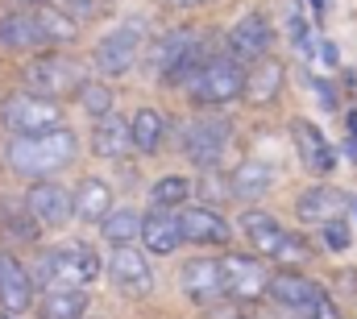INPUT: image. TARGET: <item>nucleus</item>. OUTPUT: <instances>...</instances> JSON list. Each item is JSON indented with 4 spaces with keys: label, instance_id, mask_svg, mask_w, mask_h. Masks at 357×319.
<instances>
[{
    "label": "nucleus",
    "instance_id": "nucleus-4",
    "mask_svg": "<svg viewBox=\"0 0 357 319\" xmlns=\"http://www.w3.org/2000/svg\"><path fill=\"white\" fill-rule=\"evenodd\" d=\"M100 274H104L100 257L79 240L54 244V249H38V257H33V282L42 290H50V286H91Z\"/></svg>",
    "mask_w": 357,
    "mask_h": 319
},
{
    "label": "nucleus",
    "instance_id": "nucleus-5",
    "mask_svg": "<svg viewBox=\"0 0 357 319\" xmlns=\"http://www.w3.org/2000/svg\"><path fill=\"white\" fill-rule=\"evenodd\" d=\"M229 146H233V120L225 112H199L178 125V150L199 170H220Z\"/></svg>",
    "mask_w": 357,
    "mask_h": 319
},
{
    "label": "nucleus",
    "instance_id": "nucleus-11",
    "mask_svg": "<svg viewBox=\"0 0 357 319\" xmlns=\"http://www.w3.org/2000/svg\"><path fill=\"white\" fill-rule=\"evenodd\" d=\"M178 286L191 303L199 307H216L229 295V274H225V257H191L178 265Z\"/></svg>",
    "mask_w": 357,
    "mask_h": 319
},
{
    "label": "nucleus",
    "instance_id": "nucleus-23",
    "mask_svg": "<svg viewBox=\"0 0 357 319\" xmlns=\"http://www.w3.org/2000/svg\"><path fill=\"white\" fill-rule=\"evenodd\" d=\"M274 178H278V170L262 158H245L233 174H229V187H233V199L237 203H258V199H266L270 187H274Z\"/></svg>",
    "mask_w": 357,
    "mask_h": 319
},
{
    "label": "nucleus",
    "instance_id": "nucleus-9",
    "mask_svg": "<svg viewBox=\"0 0 357 319\" xmlns=\"http://www.w3.org/2000/svg\"><path fill=\"white\" fill-rule=\"evenodd\" d=\"M241 233H245V240H250L254 253L274 257V261H295V257L307 253V244H299V237L287 233V228L278 224V216H270L262 208H245V212H241Z\"/></svg>",
    "mask_w": 357,
    "mask_h": 319
},
{
    "label": "nucleus",
    "instance_id": "nucleus-40",
    "mask_svg": "<svg viewBox=\"0 0 357 319\" xmlns=\"http://www.w3.org/2000/svg\"><path fill=\"white\" fill-rule=\"evenodd\" d=\"M349 216H357V195H349Z\"/></svg>",
    "mask_w": 357,
    "mask_h": 319
},
{
    "label": "nucleus",
    "instance_id": "nucleus-13",
    "mask_svg": "<svg viewBox=\"0 0 357 319\" xmlns=\"http://www.w3.org/2000/svg\"><path fill=\"white\" fill-rule=\"evenodd\" d=\"M225 274H229V295L237 303H258L270 295V274L262 253H225Z\"/></svg>",
    "mask_w": 357,
    "mask_h": 319
},
{
    "label": "nucleus",
    "instance_id": "nucleus-31",
    "mask_svg": "<svg viewBox=\"0 0 357 319\" xmlns=\"http://www.w3.org/2000/svg\"><path fill=\"white\" fill-rule=\"evenodd\" d=\"M75 100H79V108L88 112L91 120H100V116L116 112V91H112V79H84V87L75 91Z\"/></svg>",
    "mask_w": 357,
    "mask_h": 319
},
{
    "label": "nucleus",
    "instance_id": "nucleus-1",
    "mask_svg": "<svg viewBox=\"0 0 357 319\" xmlns=\"http://www.w3.org/2000/svg\"><path fill=\"white\" fill-rule=\"evenodd\" d=\"M75 158H79V137H75V129H67V125L46 129V133L8 137V141H4V166H8L17 178H25V182L54 178L59 170H67Z\"/></svg>",
    "mask_w": 357,
    "mask_h": 319
},
{
    "label": "nucleus",
    "instance_id": "nucleus-2",
    "mask_svg": "<svg viewBox=\"0 0 357 319\" xmlns=\"http://www.w3.org/2000/svg\"><path fill=\"white\" fill-rule=\"evenodd\" d=\"M245 75H250V67L237 63V59L220 46V50H212V54L204 59V67L195 71V79L183 87V95H187L195 108H225V104H233V100L245 95Z\"/></svg>",
    "mask_w": 357,
    "mask_h": 319
},
{
    "label": "nucleus",
    "instance_id": "nucleus-7",
    "mask_svg": "<svg viewBox=\"0 0 357 319\" xmlns=\"http://www.w3.org/2000/svg\"><path fill=\"white\" fill-rule=\"evenodd\" d=\"M270 299L299 319H345V307H341L316 278H307V274L278 270V274L270 278Z\"/></svg>",
    "mask_w": 357,
    "mask_h": 319
},
{
    "label": "nucleus",
    "instance_id": "nucleus-21",
    "mask_svg": "<svg viewBox=\"0 0 357 319\" xmlns=\"http://www.w3.org/2000/svg\"><path fill=\"white\" fill-rule=\"evenodd\" d=\"M0 50H4V54L46 50L33 8H0Z\"/></svg>",
    "mask_w": 357,
    "mask_h": 319
},
{
    "label": "nucleus",
    "instance_id": "nucleus-12",
    "mask_svg": "<svg viewBox=\"0 0 357 319\" xmlns=\"http://www.w3.org/2000/svg\"><path fill=\"white\" fill-rule=\"evenodd\" d=\"M25 208L42 228L54 233V228H67L75 220V191H67L54 178H38V182L25 187Z\"/></svg>",
    "mask_w": 357,
    "mask_h": 319
},
{
    "label": "nucleus",
    "instance_id": "nucleus-35",
    "mask_svg": "<svg viewBox=\"0 0 357 319\" xmlns=\"http://www.w3.org/2000/svg\"><path fill=\"white\" fill-rule=\"evenodd\" d=\"M345 154H349V162H357V108H349L345 112Z\"/></svg>",
    "mask_w": 357,
    "mask_h": 319
},
{
    "label": "nucleus",
    "instance_id": "nucleus-20",
    "mask_svg": "<svg viewBox=\"0 0 357 319\" xmlns=\"http://www.w3.org/2000/svg\"><path fill=\"white\" fill-rule=\"evenodd\" d=\"M142 244H146V253H154V257L178 253V244H187L178 208H150L146 220H142Z\"/></svg>",
    "mask_w": 357,
    "mask_h": 319
},
{
    "label": "nucleus",
    "instance_id": "nucleus-37",
    "mask_svg": "<svg viewBox=\"0 0 357 319\" xmlns=\"http://www.w3.org/2000/svg\"><path fill=\"white\" fill-rule=\"evenodd\" d=\"M303 4H307V13H312V21H316V25L328 17V0H303Z\"/></svg>",
    "mask_w": 357,
    "mask_h": 319
},
{
    "label": "nucleus",
    "instance_id": "nucleus-27",
    "mask_svg": "<svg viewBox=\"0 0 357 319\" xmlns=\"http://www.w3.org/2000/svg\"><path fill=\"white\" fill-rule=\"evenodd\" d=\"M129 125H133V154L154 158V154L162 150V141H167V120H162V112H158L154 104H142V108L129 116Z\"/></svg>",
    "mask_w": 357,
    "mask_h": 319
},
{
    "label": "nucleus",
    "instance_id": "nucleus-17",
    "mask_svg": "<svg viewBox=\"0 0 357 319\" xmlns=\"http://www.w3.org/2000/svg\"><path fill=\"white\" fill-rule=\"evenodd\" d=\"M295 216H299L303 224L320 228V224H328V220L349 216V195H345L341 187H333V182H312V187H303V191L295 195Z\"/></svg>",
    "mask_w": 357,
    "mask_h": 319
},
{
    "label": "nucleus",
    "instance_id": "nucleus-30",
    "mask_svg": "<svg viewBox=\"0 0 357 319\" xmlns=\"http://www.w3.org/2000/svg\"><path fill=\"white\" fill-rule=\"evenodd\" d=\"M191 195H195V182L187 174H162V178L150 182V203L154 208H183Z\"/></svg>",
    "mask_w": 357,
    "mask_h": 319
},
{
    "label": "nucleus",
    "instance_id": "nucleus-3",
    "mask_svg": "<svg viewBox=\"0 0 357 319\" xmlns=\"http://www.w3.org/2000/svg\"><path fill=\"white\" fill-rule=\"evenodd\" d=\"M146 46H150V21L129 17V21H121V25H112L108 33L96 38V46H91V67H96V75H104V79H121V75H129L133 67H142Z\"/></svg>",
    "mask_w": 357,
    "mask_h": 319
},
{
    "label": "nucleus",
    "instance_id": "nucleus-33",
    "mask_svg": "<svg viewBox=\"0 0 357 319\" xmlns=\"http://www.w3.org/2000/svg\"><path fill=\"white\" fill-rule=\"evenodd\" d=\"M50 4L63 8L67 17H75L79 25H91V21H100L108 13V0H50Z\"/></svg>",
    "mask_w": 357,
    "mask_h": 319
},
{
    "label": "nucleus",
    "instance_id": "nucleus-41",
    "mask_svg": "<svg viewBox=\"0 0 357 319\" xmlns=\"http://www.w3.org/2000/svg\"><path fill=\"white\" fill-rule=\"evenodd\" d=\"M0 319H21V316H13V311H0Z\"/></svg>",
    "mask_w": 357,
    "mask_h": 319
},
{
    "label": "nucleus",
    "instance_id": "nucleus-36",
    "mask_svg": "<svg viewBox=\"0 0 357 319\" xmlns=\"http://www.w3.org/2000/svg\"><path fill=\"white\" fill-rule=\"evenodd\" d=\"M320 59H324L328 67H337V63H341V54H337V42H328V38H320Z\"/></svg>",
    "mask_w": 357,
    "mask_h": 319
},
{
    "label": "nucleus",
    "instance_id": "nucleus-19",
    "mask_svg": "<svg viewBox=\"0 0 357 319\" xmlns=\"http://www.w3.org/2000/svg\"><path fill=\"white\" fill-rule=\"evenodd\" d=\"M291 141H295V154L303 162V170L307 174H333L337 170V150H333V141L320 133V125H312V120H291Z\"/></svg>",
    "mask_w": 357,
    "mask_h": 319
},
{
    "label": "nucleus",
    "instance_id": "nucleus-10",
    "mask_svg": "<svg viewBox=\"0 0 357 319\" xmlns=\"http://www.w3.org/2000/svg\"><path fill=\"white\" fill-rule=\"evenodd\" d=\"M274 25H270V17L262 8H250V13H241L233 25H229V33H225V50L237 59V63H245V67H254V63H262L270 59V50H274Z\"/></svg>",
    "mask_w": 357,
    "mask_h": 319
},
{
    "label": "nucleus",
    "instance_id": "nucleus-29",
    "mask_svg": "<svg viewBox=\"0 0 357 319\" xmlns=\"http://www.w3.org/2000/svg\"><path fill=\"white\" fill-rule=\"evenodd\" d=\"M0 233L8 240H17V244H38V237H42L46 228L29 216L25 199H21V203H13V208H0Z\"/></svg>",
    "mask_w": 357,
    "mask_h": 319
},
{
    "label": "nucleus",
    "instance_id": "nucleus-32",
    "mask_svg": "<svg viewBox=\"0 0 357 319\" xmlns=\"http://www.w3.org/2000/svg\"><path fill=\"white\" fill-rule=\"evenodd\" d=\"M320 244H324L328 253H349V249H354V228H349V216L320 224Z\"/></svg>",
    "mask_w": 357,
    "mask_h": 319
},
{
    "label": "nucleus",
    "instance_id": "nucleus-22",
    "mask_svg": "<svg viewBox=\"0 0 357 319\" xmlns=\"http://www.w3.org/2000/svg\"><path fill=\"white\" fill-rule=\"evenodd\" d=\"M282 87H287V67L270 54L262 63H254L250 67V75H245V104L250 108H274L278 104V95H282Z\"/></svg>",
    "mask_w": 357,
    "mask_h": 319
},
{
    "label": "nucleus",
    "instance_id": "nucleus-18",
    "mask_svg": "<svg viewBox=\"0 0 357 319\" xmlns=\"http://www.w3.org/2000/svg\"><path fill=\"white\" fill-rule=\"evenodd\" d=\"M88 150H91V158H100V162H125L133 154V125H129V116L108 112V116L91 120Z\"/></svg>",
    "mask_w": 357,
    "mask_h": 319
},
{
    "label": "nucleus",
    "instance_id": "nucleus-15",
    "mask_svg": "<svg viewBox=\"0 0 357 319\" xmlns=\"http://www.w3.org/2000/svg\"><path fill=\"white\" fill-rule=\"evenodd\" d=\"M33 270L13 253V249H0V311H13V316H25L33 307Z\"/></svg>",
    "mask_w": 357,
    "mask_h": 319
},
{
    "label": "nucleus",
    "instance_id": "nucleus-8",
    "mask_svg": "<svg viewBox=\"0 0 357 319\" xmlns=\"http://www.w3.org/2000/svg\"><path fill=\"white\" fill-rule=\"evenodd\" d=\"M0 125L8 129V137H25V133H46V129H59L67 125L63 120V104L50 100V95H33L25 87L8 91L0 100Z\"/></svg>",
    "mask_w": 357,
    "mask_h": 319
},
{
    "label": "nucleus",
    "instance_id": "nucleus-6",
    "mask_svg": "<svg viewBox=\"0 0 357 319\" xmlns=\"http://www.w3.org/2000/svg\"><path fill=\"white\" fill-rule=\"evenodd\" d=\"M84 67L67 54V50H38L21 71H17V87L33 91V95H50V100H63V95H75L84 87Z\"/></svg>",
    "mask_w": 357,
    "mask_h": 319
},
{
    "label": "nucleus",
    "instance_id": "nucleus-24",
    "mask_svg": "<svg viewBox=\"0 0 357 319\" xmlns=\"http://www.w3.org/2000/svg\"><path fill=\"white\" fill-rule=\"evenodd\" d=\"M112 208H116L112 187H108L100 174L79 178V187H75V220H79V224H96V228H100V220H104Z\"/></svg>",
    "mask_w": 357,
    "mask_h": 319
},
{
    "label": "nucleus",
    "instance_id": "nucleus-28",
    "mask_svg": "<svg viewBox=\"0 0 357 319\" xmlns=\"http://www.w3.org/2000/svg\"><path fill=\"white\" fill-rule=\"evenodd\" d=\"M142 212L137 208H112L104 220H100V237L108 244H137L142 240Z\"/></svg>",
    "mask_w": 357,
    "mask_h": 319
},
{
    "label": "nucleus",
    "instance_id": "nucleus-39",
    "mask_svg": "<svg viewBox=\"0 0 357 319\" xmlns=\"http://www.w3.org/2000/svg\"><path fill=\"white\" fill-rule=\"evenodd\" d=\"M38 4H50V0H4V8H38Z\"/></svg>",
    "mask_w": 357,
    "mask_h": 319
},
{
    "label": "nucleus",
    "instance_id": "nucleus-26",
    "mask_svg": "<svg viewBox=\"0 0 357 319\" xmlns=\"http://www.w3.org/2000/svg\"><path fill=\"white\" fill-rule=\"evenodd\" d=\"M91 307L84 286H50L38 299V316L42 319H84Z\"/></svg>",
    "mask_w": 357,
    "mask_h": 319
},
{
    "label": "nucleus",
    "instance_id": "nucleus-25",
    "mask_svg": "<svg viewBox=\"0 0 357 319\" xmlns=\"http://www.w3.org/2000/svg\"><path fill=\"white\" fill-rule=\"evenodd\" d=\"M33 17H38V29H42L46 50H67V46L79 42V29H84V25H79L75 17H67L63 8H54V4H38Z\"/></svg>",
    "mask_w": 357,
    "mask_h": 319
},
{
    "label": "nucleus",
    "instance_id": "nucleus-34",
    "mask_svg": "<svg viewBox=\"0 0 357 319\" xmlns=\"http://www.w3.org/2000/svg\"><path fill=\"white\" fill-rule=\"evenodd\" d=\"M307 87H312V91L320 95V108H324V112H337V91H333L328 83L316 79V75H307Z\"/></svg>",
    "mask_w": 357,
    "mask_h": 319
},
{
    "label": "nucleus",
    "instance_id": "nucleus-16",
    "mask_svg": "<svg viewBox=\"0 0 357 319\" xmlns=\"http://www.w3.org/2000/svg\"><path fill=\"white\" fill-rule=\"evenodd\" d=\"M178 220H183L187 244H195V249H225L233 240L229 220L216 208H208V203H183L178 208Z\"/></svg>",
    "mask_w": 357,
    "mask_h": 319
},
{
    "label": "nucleus",
    "instance_id": "nucleus-38",
    "mask_svg": "<svg viewBox=\"0 0 357 319\" xmlns=\"http://www.w3.org/2000/svg\"><path fill=\"white\" fill-rule=\"evenodd\" d=\"M162 4H167V8H199V4H212V0H162Z\"/></svg>",
    "mask_w": 357,
    "mask_h": 319
},
{
    "label": "nucleus",
    "instance_id": "nucleus-14",
    "mask_svg": "<svg viewBox=\"0 0 357 319\" xmlns=\"http://www.w3.org/2000/svg\"><path fill=\"white\" fill-rule=\"evenodd\" d=\"M104 274L125 295H150L154 290V270H150V261H146V253L137 244H112Z\"/></svg>",
    "mask_w": 357,
    "mask_h": 319
}]
</instances>
